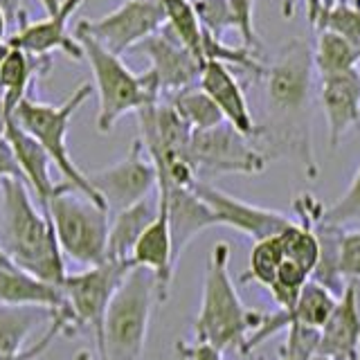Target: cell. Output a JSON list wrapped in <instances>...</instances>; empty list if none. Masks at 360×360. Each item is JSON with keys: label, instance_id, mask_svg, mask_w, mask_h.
<instances>
[{"label": "cell", "instance_id": "d6a6232c", "mask_svg": "<svg viewBox=\"0 0 360 360\" xmlns=\"http://www.w3.org/2000/svg\"><path fill=\"white\" fill-rule=\"evenodd\" d=\"M228 5L236 20V32L241 34L243 48L257 52L259 39L255 32V0H228Z\"/></svg>", "mask_w": 360, "mask_h": 360}, {"label": "cell", "instance_id": "83f0119b", "mask_svg": "<svg viewBox=\"0 0 360 360\" xmlns=\"http://www.w3.org/2000/svg\"><path fill=\"white\" fill-rule=\"evenodd\" d=\"M281 264H284V248H281L279 234L255 241L252 252H250V264H248V273L243 275V281H257V284L268 288L275 281Z\"/></svg>", "mask_w": 360, "mask_h": 360}, {"label": "cell", "instance_id": "ac0fdd59", "mask_svg": "<svg viewBox=\"0 0 360 360\" xmlns=\"http://www.w3.org/2000/svg\"><path fill=\"white\" fill-rule=\"evenodd\" d=\"M167 200V221L169 234H172V255L178 266L185 248L194 241V236L202 230L217 225V219L210 207L202 202L191 187H176V185H158L155 187Z\"/></svg>", "mask_w": 360, "mask_h": 360}, {"label": "cell", "instance_id": "f546056e", "mask_svg": "<svg viewBox=\"0 0 360 360\" xmlns=\"http://www.w3.org/2000/svg\"><path fill=\"white\" fill-rule=\"evenodd\" d=\"M318 219L320 223L326 225H333V228H345L347 223H354L360 221V167L354 176V180L349 183L347 191L338 198L333 205L324 207L318 212Z\"/></svg>", "mask_w": 360, "mask_h": 360}, {"label": "cell", "instance_id": "4fadbf2b", "mask_svg": "<svg viewBox=\"0 0 360 360\" xmlns=\"http://www.w3.org/2000/svg\"><path fill=\"white\" fill-rule=\"evenodd\" d=\"M135 50L151 61L149 72L160 88V97H169L178 90L198 84L202 63L174 37V32L167 25L144 39L140 45H135Z\"/></svg>", "mask_w": 360, "mask_h": 360}, {"label": "cell", "instance_id": "e0dca14e", "mask_svg": "<svg viewBox=\"0 0 360 360\" xmlns=\"http://www.w3.org/2000/svg\"><path fill=\"white\" fill-rule=\"evenodd\" d=\"M198 86L217 104L223 120L232 129H236L250 140L257 138V122L250 112V106H248V99L239 79L234 77L230 65H225L221 61H205L200 70Z\"/></svg>", "mask_w": 360, "mask_h": 360}, {"label": "cell", "instance_id": "74e56055", "mask_svg": "<svg viewBox=\"0 0 360 360\" xmlns=\"http://www.w3.org/2000/svg\"><path fill=\"white\" fill-rule=\"evenodd\" d=\"M7 30H9V20H7V16H5V11L0 9V45H5L7 43Z\"/></svg>", "mask_w": 360, "mask_h": 360}, {"label": "cell", "instance_id": "5b68a950", "mask_svg": "<svg viewBox=\"0 0 360 360\" xmlns=\"http://www.w3.org/2000/svg\"><path fill=\"white\" fill-rule=\"evenodd\" d=\"M155 297L153 275L133 268L112 295L99 338L101 360H144L146 333Z\"/></svg>", "mask_w": 360, "mask_h": 360}, {"label": "cell", "instance_id": "484cf974", "mask_svg": "<svg viewBox=\"0 0 360 360\" xmlns=\"http://www.w3.org/2000/svg\"><path fill=\"white\" fill-rule=\"evenodd\" d=\"M165 101L174 106V110L183 117V122L191 129V133L207 131V129H214L225 122L217 104L205 95V90H202L198 84L189 86L185 90H178V93L169 95Z\"/></svg>", "mask_w": 360, "mask_h": 360}, {"label": "cell", "instance_id": "52a82bcc", "mask_svg": "<svg viewBox=\"0 0 360 360\" xmlns=\"http://www.w3.org/2000/svg\"><path fill=\"white\" fill-rule=\"evenodd\" d=\"M90 95H93V86L90 84L79 86L63 104H56V106L43 104V101H37L34 97L27 95L14 108L11 117L16 120V124L22 131H27L32 138L43 146L45 153L50 158V162L59 167V172L63 174L68 185H70L75 191H79L82 196L99 202V205H104L101 198L95 194V189L90 187L86 174L72 162L70 151H68V129H70V120L75 112L90 99Z\"/></svg>", "mask_w": 360, "mask_h": 360}, {"label": "cell", "instance_id": "ee69618b", "mask_svg": "<svg viewBox=\"0 0 360 360\" xmlns=\"http://www.w3.org/2000/svg\"><path fill=\"white\" fill-rule=\"evenodd\" d=\"M311 360H331V358H326V356H320V354H315Z\"/></svg>", "mask_w": 360, "mask_h": 360}, {"label": "cell", "instance_id": "277c9868", "mask_svg": "<svg viewBox=\"0 0 360 360\" xmlns=\"http://www.w3.org/2000/svg\"><path fill=\"white\" fill-rule=\"evenodd\" d=\"M75 39L82 45L84 59L90 63L95 77V88L99 95L97 129L101 133H108L127 112H138L160 101V88L149 70L144 75L131 72L124 65L122 56L108 52L104 45H99L82 30H75Z\"/></svg>", "mask_w": 360, "mask_h": 360}, {"label": "cell", "instance_id": "8d00e7d4", "mask_svg": "<svg viewBox=\"0 0 360 360\" xmlns=\"http://www.w3.org/2000/svg\"><path fill=\"white\" fill-rule=\"evenodd\" d=\"M0 9L5 11L9 22H22L25 20V11L20 7V0H0Z\"/></svg>", "mask_w": 360, "mask_h": 360}, {"label": "cell", "instance_id": "ab89813d", "mask_svg": "<svg viewBox=\"0 0 360 360\" xmlns=\"http://www.w3.org/2000/svg\"><path fill=\"white\" fill-rule=\"evenodd\" d=\"M335 3H338V0H320V5H322V16H324L326 11H329ZM322 16H320V18H322Z\"/></svg>", "mask_w": 360, "mask_h": 360}, {"label": "cell", "instance_id": "44dd1931", "mask_svg": "<svg viewBox=\"0 0 360 360\" xmlns=\"http://www.w3.org/2000/svg\"><path fill=\"white\" fill-rule=\"evenodd\" d=\"M0 304L7 307H39L52 313H68L61 286L34 277L16 266L0 268Z\"/></svg>", "mask_w": 360, "mask_h": 360}, {"label": "cell", "instance_id": "ffe728a7", "mask_svg": "<svg viewBox=\"0 0 360 360\" xmlns=\"http://www.w3.org/2000/svg\"><path fill=\"white\" fill-rule=\"evenodd\" d=\"M3 129L5 140L9 142L14 158L20 167V174L25 178V185H30L37 194L39 202L45 207V202L54 194L56 185L50 178V158L43 146L32 138L27 131H22L11 112H3Z\"/></svg>", "mask_w": 360, "mask_h": 360}, {"label": "cell", "instance_id": "6da1fadb", "mask_svg": "<svg viewBox=\"0 0 360 360\" xmlns=\"http://www.w3.org/2000/svg\"><path fill=\"white\" fill-rule=\"evenodd\" d=\"M266 112L268 122L257 127L264 142L266 160L292 155L304 165L311 178L318 176V162L311 144V104H313V48L307 41H290L277 59L266 68Z\"/></svg>", "mask_w": 360, "mask_h": 360}, {"label": "cell", "instance_id": "f6af8a7d", "mask_svg": "<svg viewBox=\"0 0 360 360\" xmlns=\"http://www.w3.org/2000/svg\"><path fill=\"white\" fill-rule=\"evenodd\" d=\"M356 360H360V342H358V356H356Z\"/></svg>", "mask_w": 360, "mask_h": 360}, {"label": "cell", "instance_id": "7a4b0ae2", "mask_svg": "<svg viewBox=\"0 0 360 360\" xmlns=\"http://www.w3.org/2000/svg\"><path fill=\"white\" fill-rule=\"evenodd\" d=\"M0 196H3L0 250L16 268L48 284L61 286L68 273L48 212L37 210L27 185L18 178L0 180Z\"/></svg>", "mask_w": 360, "mask_h": 360}, {"label": "cell", "instance_id": "d590c367", "mask_svg": "<svg viewBox=\"0 0 360 360\" xmlns=\"http://www.w3.org/2000/svg\"><path fill=\"white\" fill-rule=\"evenodd\" d=\"M300 0H281V16L284 18H290L295 14V7H297ZM304 7H307V18L313 27H318L320 22V16H322V5L320 0H304Z\"/></svg>", "mask_w": 360, "mask_h": 360}, {"label": "cell", "instance_id": "1f68e13d", "mask_svg": "<svg viewBox=\"0 0 360 360\" xmlns=\"http://www.w3.org/2000/svg\"><path fill=\"white\" fill-rule=\"evenodd\" d=\"M318 340L320 331L307 329V326H288L281 360H311L318 354Z\"/></svg>", "mask_w": 360, "mask_h": 360}, {"label": "cell", "instance_id": "8fae6325", "mask_svg": "<svg viewBox=\"0 0 360 360\" xmlns=\"http://www.w3.org/2000/svg\"><path fill=\"white\" fill-rule=\"evenodd\" d=\"M88 183L95 189L108 212L129 210L135 202L155 194L158 176L140 140H133L131 151L120 162L95 174H88Z\"/></svg>", "mask_w": 360, "mask_h": 360}, {"label": "cell", "instance_id": "4dcf8cb0", "mask_svg": "<svg viewBox=\"0 0 360 360\" xmlns=\"http://www.w3.org/2000/svg\"><path fill=\"white\" fill-rule=\"evenodd\" d=\"M191 3H194L202 32L210 34L212 39L223 41L225 32L236 30V20L228 0H191Z\"/></svg>", "mask_w": 360, "mask_h": 360}, {"label": "cell", "instance_id": "d4e9b609", "mask_svg": "<svg viewBox=\"0 0 360 360\" xmlns=\"http://www.w3.org/2000/svg\"><path fill=\"white\" fill-rule=\"evenodd\" d=\"M313 65L320 77L354 70L360 65V45L331 30H320L313 45Z\"/></svg>", "mask_w": 360, "mask_h": 360}, {"label": "cell", "instance_id": "2e32d148", "mask_svg": "<svg viewBox=\"0 0 360 360\" xmlns=\"http://www.w3.org/2000/svg\"><path fill=\"white\" fill-rule=\"evenodd\" d=\"M320 104L329 127V144L335 149L345 133L360 124V68L320 77Z\"/></svg>", "mask_w": 360, "mask_h": 360}, {"label": "cell", "instance_id": "8992f818", "mask_svg": "<svg viewBox=\"0 0 360 360\" xmlns=\"http://www.w3.org/2000/svg\"><path fill=\"white\" fill-rule=\"evenodd\" d=\"M52 221L56 243L63 257L75 264L93 268L106 262L108 245V210L99 202L82 196L68 183L56 185L54 194L45 202Z\"/></svg>", "mask_w": 360, "mask_h": 360}, {"label": "cell", "instance_id": "60d3db41", "mask_svg": "<svg viewBox=\"0 0 360 360\" xmlns=\"http://www.w3.org/2000/svg\"><path fill=\"white\" fill-rule=\"evenodd\" d=\"M9 266H14V264H11L9 259H7V255L0 250V268H9Z\"/></svg>", "mask_w": 360, "mask_h": 360}, {"label": "cell", "instance_id": "f1b7e54d", "mask_svg": "<svg viewBox=\"0 0 360 360\" xmlns=\"http://www.w3.org/2000/svg\"><path fill=\"white\" fill-rule=\"evenodd\" d=\"M309 279H311V273H307L302 266L284 259V264H281L279 270H277L275 281L268 286L270 295H273L279 311H292L302 288L307 286Z\"/></svg>", "mask_w": 360, "mask_h": 360}, {"label": "cell", "instance_id": "836d02e7", "mask_svg": "<svg viewBox=\"0 0 360 360\" xmlns=\"http://www.w3.org/2000/svg\"><path fill=\"white\" fill-rule=\"evenodd\" d=\"M340 273H342L345 281H358L360 279V230L342 232Z\"/></svg>", "mask_w": 360, "mask_h": 360}, {"label": "cell", "instance_id": "d6986e66", "mask_svg": "<svg viewBox=\"0 0 360 360\" xmlns=\"http://www.w3.org/2000/svg\"><path fill=\"white\" fill-rule=\"evenodd\" d=\"M360 342V286L347 281L335 309L320 329L318 354L331 360H356Z\"/></svg>", "mask_w": 360, "mask_h": 360}, {"label": "cell", "instance_id": "ba28073f", "mask_svg": "<svg viewBox=\"0 0 360 360\" xmlns=\"http://www.w3.org/2000/svg\"><path fill=\"white\" fill-rule=\"evenodd\" d=\"M189 162L198 180L223 174H262L268 165L255 140L241 135L228 122L191 133Z\"/></svg>", "mask_w": 360, "mask_h": 360}, {"label": "cell", "instance_id": "4316f807", "mask_svg": "<svg viewBox=\"0 0 360 360\" xmlns=\"http://www.w3.org/2000/svg\"><path fill=\"white\" fill-rule=\"evenodd\" d=\"M165 14H167L165 25L174 32V37L200 63H205L202 61V37H205V32H202V25L196 16L194 3L191 0H165Z\"/></svg>", "mask_w": 360, "mask_h": 360}, {"label": "cell", "instance_id": "603a6c76", "mask_svg": "<svg viewBox=\"0 0 360 360\" xmlns=\"http://www.w3.org/2000/svg\"><path fill=\"white\" fill-rule=\"evenodd\" d=\"M158 191L149 198L135 202L129 210L115 214V219L108 225V245H106V262H124L131 264L133 248L158 217Z\"/></svg>", "mask_w": 360, "mask_h": 360}, {"label": "cell", "instance_id": "5bb4252c", "mask_svg": "<svg viewBox=\"0 0 360 360\" xmlns=\"http://www.w3.org/2000/svg\"><path fill=\"white\" fill-rule=\"evenodd\" d=\"M82 3L84 0H63L61 9L56 11V14H52L50 18L39 20V22L22 20L18 32L14 37H9L7 43L34 56H50L54 50H61L70 56V59L82 61L84 59L82 45H79V41L70 37V32H68V20H70V16L82 7Z\"/></svg>", "mask_w": 360, "mask_h": 360}, {"label": "cell", "instance_id": "e575fe53", "mask_svg": "<svg viewBox=\"0 0 360 360\" xmlns=\"http://www.w3.org/2000/svg\"><path fill=\"white\" fill-rule=\"evenodd\" d=\"M5 178H18L25 183V178H22V174H20V167L14 158V151H11L9 142L3 135V138H0V180H5Z\"/></svg>", "mask_w": 360, "mask_h": 360}, {"label": "cell", "instance_id": "9a60e30c", "mask_svg": "<svg viewBox=\"0 0 360 360\" xmlns=\"http://www.w3.org/2000/svg\"><path fill=\"white\" fill-rule=\"evenodd\" d=\"M158 191V189H155ZM158 217L155 221L142 232L131 255L133 268H144L153 275L155 281V297L158 302L169 300L172 281L176 273V262L172 255V234H169V221H167V200L158 191Z\"/></svg>", "mask_w": 360, "mask_h": 360}, {"label": "cell", "instance_id": "cb8c5ba5", "mask_svg": "<svg viewBox=\"0 0 360 360\" xmlns=\"http://www.w3.org/2000/svg\"><path fill=\"white\" fill-rule=\"evenodd\" d=\"M52 311L39 307H7L0 304V354L20 356L37 326L52 322Z\"/></svg>", "mask_w": 360, "mask_h": 360}, {"label": "cell", "instance_id": "9c48e42d", "mask_svg": "<svg viewBox=\"0 0 360 360\" xmlns=\"http://www.w3.org/2000/svg\"><path fill=\"white\" fill-rule=\"evenodd\" d=\"M131 270V264L104 262L99 266L86 268L84 273L65 275V279L61 281V290L72 329H90L95 333V340L99 342L108 304Z\"/></svg>", "mask_w": 360, "mask_h": 360}, {"label": "cell", "instance_id": "f35d334b", "mask_svg": "<svg viewBox=\"0 0 360 360\" xmlns=\"http://www.w3.org/2000/svg\"><path fill=\"white\" fill-rule=\"evenodd\" d=\"M39 3L43 5L45 11H48V16H52V14H56V11L61 9V3H63V0H39Z\"/></svg>", "mask_w": 360, "mask_h": 360}, {"label": "cell", "instance_id": "30bf717a", "mask_svg": "<svg viewBox=\"0 0 360 360\" xmlns=\"http://www.w3.org/2000/svg\"><path fill=\"white\" fill-rule=\"evenodd\" d=\"M165 20V0H124L117 9L97 20H79L77 30L86 32L108 52L122 56L155 34Z\"/></svg>", "mask_w": 360, "mask_h": 360}, {"label": "cell", "instance_id": "3957f363", "mask_svg": "<svg viewBox=\"0 0 360 360\" xmlns=\"http://www.w3.org/2000/svg\"><path fill=\"white\" fill-rule=\"evenodd\" d=\"M262 322L264 313L248 309L234 288L230 277V245L217 243L207 259L200 311L194 320V340L207 342L219 352L236 347L245 354L248 338Z\"/></svg>", "mask_w": 360, "mask_h": 360}, {"label": "cell", "instance_id": "b9f144b4", "mask_svg": "<svg viewBox=\"0 0 360 360\" xmlns=\"http://www.w3.org/2000/svg\"><path fill=\"white\" fill-rule=\"evenodd\" d=\"M75 360H93V358H90L88 352H79V354L75 356Z\"/></svg>", "mask_w": 360, "mask_h": 360}, {"label": "cell", "instance_id": "7402d4cb", "mask_svg": "<svg viewBox=\"0 0 360 360\" xmlns=\"http://www.w3.org/2000/svg\"><path fill=\"white\" fill-rule=\"evenodd\" d=\"M50 68V56H34L14 45H0V106L3 112H14V108L30 93L34 72Z\"/></svg>", "mask_w": 360, "mask_h": 360}, {"label": "cell", "instance_id": "7c38bea8", "mask_svg": "<svg viewBox=\"0 0 360 360\" xmlns=\"http://www.w3.org/2000/svg\"><path fill=\"white\" fill-rule=\"evenodd\" d=\"M191 189L210 207L214 219H217V225H228V228L239 230L241 234L250 236L252 241L277 236L292 223V219H288L286 214L259 207L232 194H225V191L210 185L207 180H194Z\"/></svg>", "mask_w": 360, "mask_h": 360}, {"label": "cell", "instance_id": "7bdbcfd3", "mask_svg": "<svg viewBox=\"0 0 360 360\" xmlns=\"http://www.w3.org/2000/svg\"><path fill=\"white\" fill-rule=\"evenodd\" d=\"M5 135V129H3V106H0V138Z\"/></svg>", "mask_w": 360, "mask_h": 360}]
</instances>
